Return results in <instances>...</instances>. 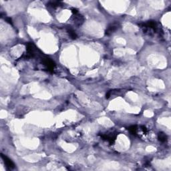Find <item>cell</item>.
Listing matches in <instances>:
<instances>
[{
	"instance_id": "obj_1",
	"label": "cell",
	"mask_w": 171,
	"mask_h": 171,
	"mask_svg": "<svg viewBox=\"0 0 171 171\" xmlns=\"http://www.w3.org/2000/svg\"><path fill=\"white\" fill-rule=\"evenodd\" d=\"M42 61L43 64L44 65L47 70L50 72H53L54 70L55 67H56V64L54 62V61L52 60L50 58L48 57L45 56L44 57L42 60Z\"/></svg>"
},
{
	"instance_id": "obj_2",
	"label": "cell",
	"mask_w": 171,
	"mask_h": 171,
	"mask_svg": "<svg viewBox=\"0 0 171 171\" xmlns=\"http://www.w3.org/2000/svg\"><path fill=\"white\" fill-rule=\"evenodd\" d=\"M35 47L33 43H28L26 46V59L31 58L34 56L35 55Z\"/></svg>"
},
{
	"instance_id": "obj_3",
	"label": "cell",
	"mask_w": 171,
	"mask_h": 171,
	"mask_svg": "<svg viewBox=\"0 0 171 171\" xmlns=\"http://www.w3.org/2000/svg\"><path fill=\"white\" fill-rule=\"evenodd\" d=\"M101 137L104 140H107L110 144H113L116 138L117 134H114V133H110V134H102L100 135Z\"/></svg>"
},
{
	"instance_id": "obj_4",
	"label": "cell",
	"mask_w": 171,
	"mask_h": 171,
	"mask_svg": "<svg viewBox=\"0 0 171 171\" xmlns=\"http://www.w3.org/2000/svg\"><path fill=\"white\" fill-rule=\"evenodd\" d=\"M119 24L117 22H114L113 24H111L108 26V27L107 28L105 32V34L107 35V36H109V35L112 34V33H114V32L118 29Z\"/></svg>"
},
{
	"instance_id": "obj_5",
	"label": "cell",
	"mask_w": 171,
	"mask_h": 171,
	"mask_svg": "<svg viewBox=\"0 0 171 171\" xmlns=\"http://www.w3.org/2000/svg\"><path fill=\"white\" fill-rule=\"evenodd\" d=\"M1 156H2V158L4 160V162L6 164L7 168H8L10 169H13L15 168V164L13 162L12 160L9 158L8 157L6 156V155L3 154H1Z\"/></svg>"
},
{
	"instance_id": "obj_6",
	"label": "cell",
	"mask_w": 171,
	"mask_h": 171,
	"mask_svg": "<svg viewBox=\"0 0 171 171\" xmlns=\"http://www.w3.org/2000/svg\"><path fill=\"white\" fill-rule=\"evenodd\" d=\"M67 32L68 33L70 37L72 39H73V40H76V39L78 38V36H77L76 33L75 32V31L72 28H68L67 29Z\"/></svg>"
},
{
	"instance_id": "obj_7",
	"label": "cell",
	"mask_w": 171,
	"mask_h": 171,
	"mask_svg": "<svg viewBox=\"0 0 171 171\" xmlns=\"http://www.w3.org/2000/svg\"><path fill=\"white\" fill-rule=\"evenodd\" d=\"M158 138L159 141H160L161 142H164L167 140V136L165 133L160 132L158 134Z\"/></svg>"
},
{
	"instance_id": "obj_8",
	"label": "cell",
	"mask_w": 171,
	"mask_h": 171,
	"mask_svg": "<svg viewBox=\"0 0 171 171\" xmlns=\"http://www.w3.org/2000/svg\"><path fill=\"white\" fill-rule=\"evenodd\" d=\"M48 5L53 8H56L60 7L62 5V3L61 2H58V1H54V2H50Z\"/></svg>"
},
{
	"instance_id": "obj_9",
	"label": "cell",
	"mask_w": 171,
	"mask_h": 171,
	"mask_svg": "<svg viewBox=\"0 0 171 171\" xmlns=\"http://www.w3.org/2000/svg\"><path fill=\"white\" fill-rule=\"evenodd\" d=\"M128 130L129 132H130L132 134L136 135L137 133V130H138V128H137V126L136 125H133V126H131L129 127L128 128Z\"/></svg>"
},
{
	"instance_id": "obj_10",
	"label": "cell",
	"mask_w": 171,
	"mask_h": 171,
	"mask_svg": "<svg viewBox=\"0 0 171 171\" xmlns=\"http://www.w3.org/2000/svg\"><path fill=\"white\" fill-rule=\"evenodd\" d=\"M141 129H142V130L143 132L145 133V134L147 132V129L144 126H141Z\"/></svg>"
},
{
	"instance_id": "obj_11",
	"label": "cell",
	"mask_w": 171,
	"mask_h": 171,
	"mask_svg": "<svg viewBox=\"0 0 171 171\" xmlns=\"http://www.w3.org/2000/svg\"><path fill=\"white\" fill-rule=\"evenodd\" d=\"M6 20L7 22L9 23L10 24L12 25V19L10 18H7L6 19Z\"/></svg>"
},
{
	"instance_id": "obj_12",
	"label": "cell",
	"mask_w": 171,
	"mask_h": 171,
	"mask_svg": "<svg viewBox=\"0 0 171 171\" xmlns=\"http://www.w3.org/2000/svg\"><path fill=\"white\" fill-rule=\"evenodd\" d=\"M72 13L74 14H78V11L75 8H72Z\"/></svg>"
}]
</instances>
